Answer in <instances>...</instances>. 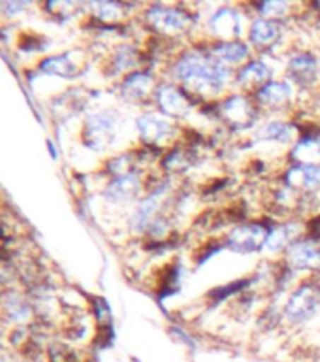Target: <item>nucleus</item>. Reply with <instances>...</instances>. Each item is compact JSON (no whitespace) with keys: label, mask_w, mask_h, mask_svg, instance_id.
Returning a JSON list of instances; mask_svg holds the SVG:
<instances>
[{"label":"nucleus","mask_w":320,"mask_h":362,"mask_svg":"<svg viewBox=\"0 0 320 362\" xmlns=\"http://www.w3.org/2000/svg\"><path fill=\"white\" fill-rule=\"evenodd\" d=\"M42 70L47 74L61 76V78H73V76L78 74L79 66L78 62L72 59V55L66 53V55H57L45 59V61L42 62Z\"/></svg>","instance_id":"nucleus-18"},{"label":"nucleus","mask_w":320,"mask_h":362,"mask_svg":"<svg viewBox=\"0 0 320 362\" xmlns=\"http://www.w3.org/2000/svg\"><path fill=\"white\" fill-rule=\"evenodd\" d=\"M140 191V181L134 174H124L119 175L117 180L109 183V187L106 189L107 200L112 202H124V200H130L134 198Z\"/></svg>","instance_id":"nucleus-13"},{"label":"nucleus","mask_w":320,"mask_h":362,"mask_svg":"<svg viewBox=\"0 0 320 362\" xmlns=\"http://www.w3.org/2000/svg\"><path fill=\"white\" fill-rule=\"evenodd\" d=\"M220 113L223 117L237 129H245L251 127L256 119V106L251 104L247 96L234 95L230 98H226L225 104L220 106Z\"/></svg>","instance_id":"nucleus-4"},{"label":"nucleus","mask_w":320,"mask_h":362,"mask_svg":"<svg viewBox=\"0 0 320 362\" xmlns=\"http://www.w3.org/2000/svg\"><path fill=\"white\" fill-rule=\"evenodd\" d=\"M115 115L112 112H102L96 115H90L87 119V140L93 149H102L107 141L113 138V130H115Z\"/></svg>","instance_id":"nucleus-6"},{"label":"nucleus","mask_w":320,"mask_h":362,"mask_svg":"<svg viewBox=\"0 0 320 362\" xmlns=\"http://www.w3.org/2000/svg\"><path fill=\"white\" fill-rule=\"evenodd\" d=\"M281 36V28L273 19H256L251 27V42L259 49L270 47Z\"/></svg>","instance_id":"nucleus-14"},{"label":"nucleus","mask_w":320,"mask_h":362,"mask_svg":"<svg viewBox=\"0 0 320 362\" xmlns=\"http://www.w3.org/2000/svg\"><path fill=\"white\" fill-rule=\"evenodd\" d=\"M157 102L162 107L164 113H168L172 117H183L192 110V102L177 85H162L157 89Z\"/></svg>","instance_id":"nucleus-5"},{"label":"nucleus","mask_w":320,"mask_h":362,"mask_svg":"<svg viewBox=\"0 0 320 362\" xmlns=\"http://www.w3.org/2000/svg\"><path fill=\"white\" fill-rule=\"evenodd\" d=\"M153 76L147 72H136L132 76L124 79L121 89H123V96L130 98V100H141L151 93Z\"/></svg>","instance_id":"nucleus-16"},{"label":"nucleus","mask_w":320,"mask_h":362,"mask_svg":"<svg viewBox=\"0 0 320 362\" xmlns=\"http://www.w3.org/2000/svg\"><path fill=\"white\" fill-rule=\"evenodd\" d=\"M174 74L183 83H194L198 89L209 90H219L228 79V68L213 55L206 57L200 51L181 57L175 62Z\"/></svg>","instance_id":"nucleus-1"},{"label":"nucleus","mask_w":320,"mask_h":362,"mask_svg":"<svg viewBox=\"0 0 320 362\" xmlns=\"http://www.w3.org/2000/svg\"><path fill=\"white\" fill-rule=\"evenodd\" d=\"M136 61H138V53L130 45H121L113 57V68H115V72H124L129 68H134Z\"/></svg>","instance_id":"nucleus-22"},{"label":"nucleus","mask_w":320,"mask_h":362,"mask_svg":"<svg viewBox=\"0 0 320 362\" xmlns=\"http://www.w3.org/2000/svg\"><path fill=\"white\" fill-rule=\"evenodd\" d=\"M288 74H290L294 79L302 81V83H309V81H313L316 74L315 57H311L309 53H302V55H296L294 59H290Z\"/></svg>","instance_id":"nucleus-17"},{"label":"nucleus","mask_w":320,"mask_h":362,"mask_svg":"<svg viewBox=\"0 0 320 362\" xmlns=\"http://www.w3.org/2000/svg\"><path fill=\"white\" fill-rule=\"evenodd\" d=\"M6 311H8V315L13 319V321H25V319H28V305L23 302V300H19L13 294V302H10V300L6 298Z\"/></svg>","instance_id":"nucleus-23"},{"label":"nucleus","mask_w":320,"mask_h":362,"mask_svg":"<svg viewBox=\"0 0 320 362\" xmlns=\"http://www.w3.org/2000/svg\"><path fill=\"white\" fill-rule=\"evenodd\" d=\"M266 240H268V232L262 225H243L228 234L226 243L234 251L247 253V251H254L260 243H266Z\"/></svg>","instance_id":"nucleus-8"},{"label":"nucleus","mask_w":320,"mask_h":362,"mask_svg":"<svg viewBox=\"0 0 320 362\" xmlns=\"http://www.w3.org/2000/svg\"><path fill=\"white\" fill-rule=\"evenodd\" d=\"M290 96H292V89L287 81H270L262 89L256 90L254 100L259 106L277 110V107L285 106L290 100Z\"/></svg>","instance_id":"nucleus-10"},{"label":"nucleus","mask_w":320,"mask_h":362,"mask_svg":"<svg viewBox=\"0 0 320 362\" xmlns=\"http://www.w3.org/2000/svg\"><path fill=\"white\" fill-rule=\"evenodd\" d=\"M288 185L302 189H316L320 185V166L316 164H300L287 172Z\"/></svg>","instance_id":"nucleus-15"},{"label":"nucleus","mask_w":320,"mask_h":362,"mask_svg":"<svg viewBox=\"0 0 320 362\" xmlns=\"http://www.w3.org/2000/svg\"><path fill=\"white\" fill-rule=\"evenodd\" d=\"M138 130H140V136L147 144H160V141H166L168 138L174 136V124L166 121L164 117H158V115H141L138 119Z\"/></svg>","instance_id":"nucleus-9"},{"label":"nucleus","mask_w":320,"mask_h":362,"mask_svg":"<svg viewBox=\"0 0 320 362\" xmlns=\"http://www.w3.org/2000/svg\"><path fill=\"white\" fill-rule=\"evenodd\" d=\"M260 10H262L264 16L277 17L287 11V4H283V2H264V4H260Z\"/></svg>","instance_id":"nucleus-24"},{"label":"nucleus","mask_w":320,"mask_h":362,"mask_svg":"<svg viewBox=\"0 0 320 362\" xmlns=\"http://www.w3.org/2000/svg\"><path fill=\"white\" fill-rule=\"evenodd\" d=\"M213 57L219 62H242L249 57V47L239 42H225V44L213 47Z\"/></svg>","instance_id":"nucleus-19"},{"label":"nucleus","mask_w":320,"mask_h":362,"mask_svg":"<svg viewBox=\"0 0 320 362\" xmlns=\"http://www.w3.org/2000/svg\"><path fill=\"white\" fill-rule=\"evenodd\" d=\"M320 308V285L316 281H305L300 285L285 308V315L290 322H305L315 315Z\"/></svg>","instance_id":"nucleus-2"},{"label":"nucleus","mask_w":320,"mask_h":362,"mask_svg":"<svg viewBox=\"0 0 320 362\" xmlns=\"http://www.w3.org/2000/svg\"><path fill=\"white\" fill-rule=\"evenodd\" d=\"M292 236V226H277V228H271V232L268 234V240H266V247L270 249V251H279L285 245H288Z\"/></svg>","instance_id":"nucleus-21"},{"label":"nucleus","mask_w":320,"mask_h":362,"mask_svg":"<svg viewBox=\"0 0 320 362\" xmlns=\"http://www.w3.org/2000/svg\"><path fill=\"white\" fill-rule=\"evenodd\" d=\"M259 136L262 140H273V141H288L292 138V127L281 121H271L260 130Z\"/></svg>","instance_id":"nucleus-20"},{"label":"nucleus","mask_w":320,"mask_h":362,"mask_svg":"<svg viewBox=\"0 0 320 362\" xmlns=\"http://www.w3.org/2000/svg\"><path fill=\"white\" fill-rule=\"evenodd\" d=\"M209 27L213 28V34L219 38H236L242 34V17L232 8H223L209 19Z\"/></svg>","instance_id":"nucleus-11"},{"label":"nucleus","mask_w":320,"mask_h":362,"mask_svg":"<svg viewBox=\"0 0 320 362\" xmlns=\"http://www.w3.org/2000/svg\"><path fill=\"white\" fill-rule=\"evenodd\" d=\"M288 262L296 270H319L320 268V242L311 238L290 245Z\"/></svg>","instance_id":"nucleus-7"},{"label":"nucleus","mask_w":320,"mask_h":362,"mask_svg":"<svg viewBox=\"0 0 320 362\" xmlns=\"http://www.w3.org/2000/svg\"><path fill=\"white\" fill-rule=\"evenodd\" d=\"M149 25L155 30L162 34H174L185 30L191 25V17L175 8H164V6H155L149 10Z\"/></svg>","instance_id":"nucleus-3"},{"label":"nucleus","mask_w":320,"mask_h":362,"mask_svg":"<svg viewBox=\"0 0 320 362\" xmlns=\"http://www.w3.org/2000/svg\"><path fill=\"white\" fill-rule=\"evenodd\" d=\"M270 68L266 66L262 61H253L245 64L237 74V83L243 89H262L266 83H270Z\"/></svg>","instance_id":"nucleus-12"}]
</instances>
